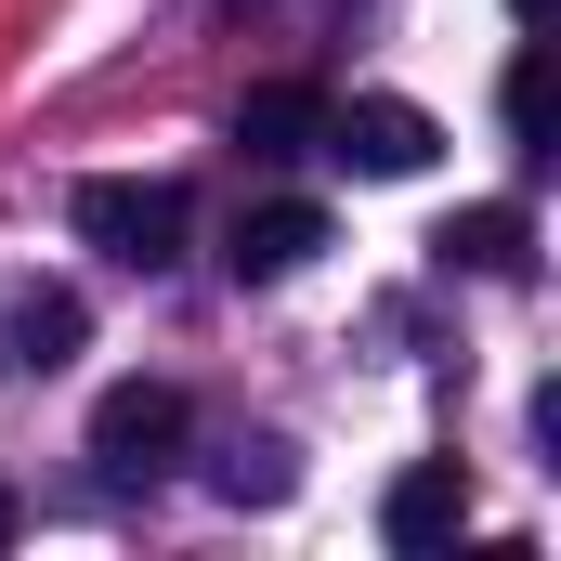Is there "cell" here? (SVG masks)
<instances>
[{
	"instance_id": "7c38bea8",
	"label": "cell",
	"mask_w": 561,
	"mask_h": 561,
	"mask_svg": "<svg viewBox=\"0 0 561 561\" xmlns=\"http://www.w3.org/2000/svg\"><path fill=\"white\" fill-rule=\"evenodd\" d=\"M510 13H523V26H536V13H549V0H510Z\"/></svg>"
},
{
	"instance_id": "52a82bcc",
	"label": "cell",
	"mask_w": 561,
	"mask_h": 561,
	"mask_svg": "<svg viewBox=\"0 0 561 561\" xmlns=\"http://www.w3.org/2000/svg\"><path fill=\"white\" fill-rule=\"evenodd\" d=\"M313 131H327V92H313V79H262V92L236 105V144H249V157H313Z\"/></svg>"
},
{
	"instance_id": "30bf717a",
	"label": "cell",
	"mask_w": 561,
	"mask_h": 561,
	"mask_svg": "<svg viewBox=\"0 0 561 561\" xmlns=\"http://www.w3.org/2000/svg\"><path fill=\"white\" fill-rule=\"evenodd\" d=\"M209 483H222V496H236V510H249V496H262V510H275V496H287V444H236V457H222V470H209Z\"/></svg>"
},
{
	"instance_id": "7a4b0ae2",
	"label": "cell",
	"mask_w": 561,
	"mask_h": 561,
	"mask_svg": "<svg viewBox=\"0 0 561 561\" xmlns=\"http://www.w3.org/2000/svg\"><path fill=\"white\" fill-rule=\"evenodd\" d=\"M431 118L405 105V92H366V105H327V131H313V157H340V170H366V183H419L431 170Z\"/></svg>"
},
{
	"instance_id": "5b68a950",
	"label": "cell",
	"mask_w": 561,
	"mask_h": 561,
	"mask_svg": "<svg viewBox=\"0 0 561 561\" xmlns=\"http://www.w3.org/2000/svg\"><path fill=\"white\" fill-rule=\"evenodd\" d=\"M79 340H92V300H79V287H53V275H26V287H13V313H0V353H13L26 379L79 366Z\"/></svg>"
},
{
	"instance_id": "9c48e42d",
	"label": "cell",
	"mask_w": 561,
	"mask_h": 561,
	"mask_svg": "<svg viewBox=\"0 0 561 561\" xmlns=\"http://www.w3.org/2000/svg\"><path fill=\"white\" fill-rule=\"evenodd\" d=\"M496 118H510V144H523V157L549 144V53H510V79H496Z\"/></svg>"
},
{
	"instance_id": "277c9868",
	"label": "cell",
	"mask_w": 561,
	"mask_h": 561,
	"mask_svg": "<svg viewBox=\"0 0 561 561\" xmlns=\"http://www.w3.org/2000/svg\"><path fill=\"white\" fill-rule=\"evenodd\" d=\"M379 536H392V549H457V536H470V470H457V457L392 470V496H379Z\"/></svg>"
},
{
	"instance_id": "ba28073f",
	"label": "cell",
	"mask_w": 561,
	"mask_h": 561,
	"mask_svg": "<svg viewBox=\"0 0 561 561\" xmlns=\"http://www.w3.org/2000/svg\"><path fill=\"white\" fill-rule=\"evenodd\" d=\"M444 262H457V275H523V262H536V222H523L510 196H483V209L444 222Z\"/></svg>"
},
{
	"instance_id": "8992f818",
	"label": "cell",
	"mask_w": 561,
	"mask_h": 561,
	"mask_svg": "<svg viewBox=\"0 0 561 561\" xmlns=\"http://www.w3.org/2000/svg\"><path fill=\"white\" fill-rule=\"evenodd\" d=\"M313 249H327V209H313V196H262V209L236 222V249H222V262H236V287H287Z\"/></svg>"
},
{
	"instance_id": "3957f363",
	"label": "cell",
	"mask_w": 561,
	"mask_h": 561,
	"mask_svg": "<svg viewBox=\"0 0 561 561\" xmlns=\"http://www.w3.org/2000/svg\"><path fill=\"white\" fill-rule=\"evenodd\" d=\"M92 457H105V470H170V457H183V392H170V379H118V392L92 405Z\"/></svg>"
},
{
	"instance_id": "6da1fadb",
	"label": "cell",
	"mask_w": 561,
	"mask_h": 561,
	"mask_svg": "<svg viewBox=\"0 0 561 561\" xmlns=\"http://www.w3.org/2000/svg\"><path fill=\"white\" fill-rule=\"evenodd\" d=\"M183 222H196V196H183L170 170H105V183H79V236H92L105 262H131V275H170V262H183Z\"/></svg>"
},
{
	"instance_id": "8fae6325",
	"label": "cell",
	"mask_w": 561,
	"mask_h": 561,
	"mask_svg": "<svg viewBox=\"0 0 561 561\" xmlns=\"http://www.w3.org/2000/svg\"><path fill=\"white\" fill-rule=\"evenodd\" d=\"M0 549H13V483H0Z\"/></svg>"
}]
</instances>
